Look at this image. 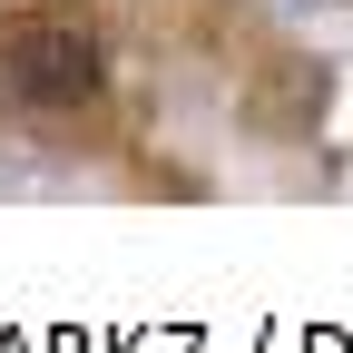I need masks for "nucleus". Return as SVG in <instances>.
I'll return each mask as SVG.
<instances>
[{"label":"nucleus","instance_id":"1","mask_svg":"<svg viewBox=\"0 0 353 353\" xmlns=\"http://www.w3.org/2000/svg\"><path fill=\"white\" fill-rule=\"evenodd\" d=\"M108 79V39L88 10H10L0 20V99L20 108H79Z\"/></svg>","mask_w":353,"mask_h":353}]
</instances>
